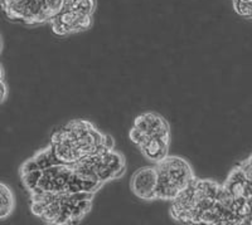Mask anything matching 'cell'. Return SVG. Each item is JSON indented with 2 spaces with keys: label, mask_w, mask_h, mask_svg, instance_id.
Listing matches in <instances>:
<instances>
[{
  "label": "cell",
  "mask_w": 252,
  "mask_h": 225,
  "mask_svg": "<svg viewBox=\"0 0 252 225\" xmlns=\"http://www.w3.org/2000/svg\"><path fill=\"white\" fill-rule=\"evenodd\" d=\"M157 200H174L194 180L192 166L183 157L168 156L155 165Z\"/></svg>",
  "instance_id": "1"
},
{
  "label": "cell",
  "mask_w": 252,
  "mask_h": 225,
  "mask_svg": "<svg viewBox=\"0 0 252 225\" xmlns=\"http://www.w3.org/2000/svg\"><path fill=\"white\" fill-rule=\"evenodd\" d=\"M71 176V165L60 164V165L49 166V168L42 170V176H40L39 184H38L37 189L33 191H52V193L66 191Z\"/></svg>",
  "instance_id": "2"
},
{
  "label": "cell",
  "mask_w": 252,
  "mask_h": 225,
  "mask_svg": "<svg viewBox=\"0 0 252 225\" xmlns=\"http://www.w3.org/2000/svg\"><path fill=\"white\" fill-rule=\"evenodd\" d=\"M157 185L158 172L155 166L139 169L131 177L132 193L141 200H157Z\"/></svg>",
  "instance_id": "3"
},
{
  "label": "cell",
  "mask_w": 252,
  "mask_h": 225,
  "mask_svg": "<svg viewBox=\"0 0 252 225\" xmlns=\"http://www.w3.org/2000/svg\"><path fill=\"white\" fill-rule=\"evenodd\" d=\"M170 142V134L157 135V136H146L139 148L144 156L153 163H160L161 160L168 156Z\"/></svg>",
  "instance_id": "4"
},
{
  "label": "cell",
  "mask_w": 252,
  "mask_h": 225,
  "mask_svg": "<svg viewBox=\"0 0 252 225\" xmlns=\"http://www.w3.org/2000/svg\"><path fill=\"white\" fill-rule=\"evenodd\" d=\"M138 131L145 136H157V135L170 134L169 125L164 120L160 114L154 113V112H148V113H141L135 118L134 125Z\"/></svg>",
  "instance_id": "5"
},
{
  "label": "cell",
  "mask_w": 252,
  "mask_h": 225,
  "mask_svg": "<svg viewBox=\"0 0 252 225\" xmlns=\"http://www.w3.org/2000/svg\"><path fill=\"white\" fill-rule=\"evenodd\" d=\"M14 209V197L12 190L0 183V220L8 218Z\"/></svg>",
  "instance_id": "6"
},
{
  "label": "cell",
  "mask_w": 252,
  "mask_h": 225,
  "mask_svg": "<svg viewBox=\"0 0 252 225\" xmlns=\"http://www.w3.org/2000/svg\"><path fill=\"white\" fill-rule=\"evenodd\" d=\"M33 160L35 161V164L38 165V168L40 170H43V169L49 168V166H55V165H60L61 161L57 159V156L53 152V148L52 146L49 145L48 147L43 148V150H40L38 151L37 154L33 156Z\"/></svg>",
  "instance_id": "7"
},
{
  "label": "cell",
  "mask_w": 252,
  "mask_h": 225,
  "mask_svg": "<svg viewBox=\"0 0 252 225\" xmlns=\"http://www.w3.org/2000/svg\"><path fill=\"white\" fill-rule=\"evenodd\" d=\"M94 8H96L94 0H71V8L69 9L83 15H92Z\"/></svg>",
  "instance_id": "8"
},
{
  "label": "cell",
  "mask_w": 252,
  "mask_h": 225,
  "mask_svg": "<svg viewBox=\"0 0 252 225\" xmlns=\"http://www.w3.org/2000/svg\"><path fill=\"white\" fill-rule=\"evenodd\" d=\"M40 176H42V170H34L31 171V172H27V174L20 175L22 181H23L24 186H26V189L29 193H32V191L37 189L38 184H39Z\"/></svg>",
  "instance_id": "9"
},
{
  "label": "cell",
  "mask_w": 252,
  "mask_h": 225,
  "mask_svg": "<svg viewBox=\"0 0 252 225\" xmlns=\"http://www.w3.org/2000/svg\"><path fill=\"white\" fill-rule=\"evenodd\" d=\"M233 8L241 17L252 18V0H233Z\"/></svg>",
  "instance_id": "10"
},
{
  "label": "cell",
  "mask_w": 252,
  "mask_h": 225,
  "mask_svg": "<svg viewBox=\"0 0 252 225\" xmlns=\"http://www.w3.org/2000/svg\"><path fill=\"white\" fill-rule=\"evenodd\" d=\"M64 3H66V0H46L47 12H48L51 19L62 12Z\"/></svg>",
  "instance_id": "11"
},
{
  "label": "cell",
  "mask_w": 252,
  "mask_h": 225,
  "mask_svg": "<svg viewBox=\"0 0 252 225\" xmlns=\"http://www.w3.org/2000/svg\"><path fill=\"white\" fill-rule=\"evenodd\" d=\"M34 170H40V169L38 168V165L35 164L33 157H32V159L27 160L26 163L22 165V168H20V175L27 174V172H31V171H34Z\"/></svg>",
  "instance_id": "12"
},
{
  "label": "cell",
  "mask_w": 252,
  "mask_h": 225,
  "mask_svg": "<svg viewBox=\"0 0 252 225\" xmlns=\"http://www.w3.org/2000/svg\"><path fill=\"white\" fill-rule=\"evenodd\" d=\"M241 170L244 171L245 176H246L247 180H250V181H252V163L250 161V160H246V161H244V163L241 164L240 165Z\"/></svg>",
  "instance_id": "13"
},
{
  "label": "cell",
  "mask_w": 252,
  "mask_h": 225,
  "mask_svg": "<svg viewBox=\"0 0 252 225\" xmlns=\"http://www.w3.org/2000/svg\"><path fill=\"white\" fill-rule=\"evenodd\" d=\"M242 195H244L246 199H249V197H252V181H250V180H246V181H245Z\"/></svg>",
  "instance_id": "14"
},
{
  "label": "cell",
  "mask_w": 252,
  "mask_h": 225,
  "mask_svg": "<svg viewBox=\"0 0 252 225\" xmlns=\"http://www.w3.org/2000/svg\"><path fill=\"white\" fill-rule=\"evenodd\" d=\"M6 94H8V89H6V84L4 83V81H0V103L3 102L6 98Z\"/></svg>",
  "instance_id": "15"
},
{
  "label": "cell",
  "mask_w": 252,
  "mask_h": 225,
  "mask_svg": "<svg viewBox=\"0 0 252 225\" xmlns=\"http://www.w3.org/2000/svg\"><path fill=\"white\" fill-rule=\"evenodd\" d=\"M4 78V71H3V67L0 66V81H3Z\"/></svg>",
  "instance_id": "16"
},
{
  "label": "cell",
  "mask_w": 252,
  "mask_h": 225,
  "mask_svg": "<svg viewBox=\"0 0 252 225\" xmlns=\"http://www.w3.org/2000/svg\"><path fill=\"white\" fill-rule=\"evenodd\" d=\"M250 225H252V214L250 215Z\"/></svg>",
  "instance_id": "17"
},
{
  "label": "cell",
  "mask_w": 252,
  "mask_h": 225,
  "mask_svg": "<svg viewBox=\"0 0 252 225\" xmlns=\"http://www.w3.org/2000/svg\"><path fill=\"white\" fill-rule=\"evenodd\" d=\"M0 49H1V39H0Z\"/></svg>",
  "instance_id": "18"
}]
</instances>
